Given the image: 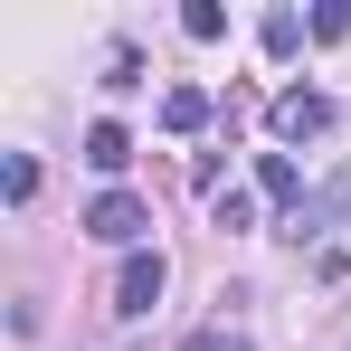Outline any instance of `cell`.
<instances>
[{
  "label": "cell",
  "mask_w": 351,
  "mask_h": 351,
  "mask_svg": "<svg viewBox=\"0 0 351 351\" xmlns=\"http://www.w3.org/2000/svg\"><path fill=\"white\" fill-rule=\"evenodd\" d=\"M180 29L209 48V38H228V10H219V0H190V10H180Z\"/></svg>",
  "instance_id": "obj_9"
},
{
  "label": "cell",
  "mask_w": 351,
  "mask_h": 351,
  "mask_svg": "<svg viewBox=\"0 0 351 351\" xmlns=\"http://www.w3.org/2000/svg\"><path fill=\"white\" fill-rule=\"evenodd\" d=\"M342 209H351V171H332V180H323V190H313V199H304V209L285 219V237L304 247V237H323V228H332Z\"/></svg>",
  "instance_id": "obj_4"
},
{
  "label": "cell",
  "mask_w": 351,
  "mask_h": 351,
  "mask_svg": "<svg viewBox=\"0 0 351 351\" xmlns=\"http://www.w3.org/2000/svg\"><path fill=\"white\" fill-rule=\"evenodd\" d=\"M0 190H10V199H38V162L10 152V162H0Z\"/></svg>",
  "instance_id": "obj_11"
},
{
  "label": "cell",
  "mask_w": 351,
  "mask_h": 351,
  "mask_svg": "<svg viewBox=\"0 0 351 351\" xmlns=\"http://www.w3.org/2000/svg\"><path fill=\"white\" fill-rule=\"evenodd\" d=\"M256 199H294V209H304L313 190L294 180V162H285V152H266V162H256Z\"/></svg>",
  "instance_id": "obj_6"
},
{
  "label": "cell",
  "mask_w": 351,
  "mask_h": 351,
  "mask_svg": "<svg viewBox=\"0 0 351 351\" xmlns=\"http://www.w3.org/2000/svg\"><path fill=\"white\" fill-rule=\"evenodd\" d=\"M143 228H152V209H143L133 190H105V199L86 209V237H105V247H133V256H143Z\"/></svg>",
  "instance_id": "obj_1"
},
{
  "label": "cell",
  "mask_w": 351,
  "mask_h": 351,
  "mask_svg": "<svg viewBox=\"0 0 351 351\" xmlns=\"http://www.w3.org/2000/svg\"><path fill=\"white\" fill-rule=\"evenodd\" d=\"M266 123H276V143H313V133L332 123V95H313V86H285V95L266 105Z\"/></svg>",
  "instance_id": "obj_2"
},
{
  "label": "cell",
  "mask_w": 351,
  "mask_h": 351,
  "mask_svg": "<svg viewBox=\"0 0 351 351\" xmlns=\"http://www.w3.org/2000/svg\"><path fill=\"white\" fill-rule=\"evenodd\" d=\"M162 123H171V133H199V123H209V95H199V86H171V95H162Z\"/></svg>",
  "instance_id": "obj_7"
},
{
  "label": "cell",
  "mask_w": 351,
  "mask_h": 351,
  "mask_svg": "<svg viewBox=\"0 0 351 351\" xmlns=\"http://www.w3.org/2000/svg\"><path fill=\"white\" fill-rule=\"evenodd\" d=\"M180 351H256V342H247L237 323H209V332H190V342H180Z\"/></svg>",
  "instance_id": "obj_12"
},
{
  "label": "cell",
  "mask_w": 351,
  "mask_h": 351,
  "mask_svg": "<svg viewBox=\"0 0 351 351\" xmlns=\"http://www.w3.org/2000/svg\"><path fill=\"white\" fill-rule=\"evenodd\" d=\"M105 86H114V95H123V86H143V48H114V66H105Z\"/></svg>",
  "instance_id": "obj_14"
},
{
  "label": "cell",
  "mask_w": 351,
  "mask_h": 351,
  "mask_svg": "<svg viewBox=\"0 0 351 351\" xmlns=\"http://www.w3.org/2000/svg\"><path fill=\"white\" fill-rule=\"evenodd\" d=\"M209 219H219V228H256V190H219Z\"/></svg>",
  "instance_id": "obj_10"
},
{
  "label": "cell",
  "mask_w": 351,
  "mask_h": 351,
  "mask_svg": "<svg viewBox=\"0 0 351 351\" xmlns=\"http://www.w3.org/2000/svg\"><path fill=\"white\" fill-rule=\"evenodd\" d=\"M313 38H351V0H323L313 10Z\"/></svg>",
  "instance_id": "obj_13"
},
{
  "label": "cell",
  "mask_w": 351,
  "mask_h": 351,
  "mask_svg": "<svg viewBox=\"0 0 351 351\" xmlns=\"http://www.w3.org/2000/svg\"><path fill=\"white\" fill-rule=\"evenodd\" d=\"M152 304H162V247L123 256V276H114V313H152Z\"/></svg>",
  "instance_id": "obj_3"
},
{
  "label": "cell",
  "mask_w": 351,
  "mask_h": 351,
  "mask_svg": "<svg viewBox=\"0 0 351 351\" xmlns=\"http://www.w3.org/2000/svg\"><path fill=\"white\" fill-rule=\"evenodd\" d=\"M86 162H95V171L114 180L123 162H133V133H123V123H86Z\"/></svg>",
  "instance_id": "obj_5"
},
{
  "label": "cell",
  "mask_w": 351,
  "mask_h": 351,
  "mask_svg": "<svg viewBox=\"0 0 351 351\" xmlns=\"http://www.w3.org/2000/svg\"><path fill=\"white\" fill-rule=\"evenodd\" d=\"M256 38H266V58H294V48H304V19H294V10H266Z\"/></svg>",
  "instance_id": "obj_8"
}]
</instances>
